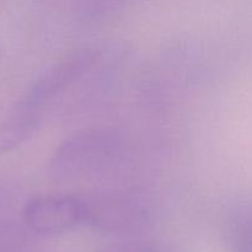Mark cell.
Masks as SVG:
<instances>
[{
    "mask_svg": "<svg viewBox=\"0 0 252 252\" xmlns=\"http://www.w3.org/2000/svg\"><path fill=\"white\" fill-rule=\"evenodd\" d=\"M128 155L123 133L110 127L88 128L62 140L47 164L49 179L58 184H80L111 174Z\"/></svg>",
    "mask_w": 252,
    "mask_h": 252,
    "instance_id": "1",
    "label": "cell"
},
{
    "mask_svg": "<svg viewBox=\"0 0 252 252\" xmlns=\"http://www.w3.org/2000/svg\"><path fill=\"white\" fill-rule=\"evenodd\" d=\"M105 56V49L98 44L73 49L42 70L14 108L43 118L47 108L65 101Z\"/></svg>",
    "mask_w": 252,
    "mask_h": 252,
    "instance_id": "2",
    "label": "cell"
},
{
    "mask_svg": "<svg viewBox=\"0 0 252 252\" xmlns=\"http://www.w3.org/2000/svg\"><path fill=\"white\" fill-rule=\"evenodd\" d=\"M88 225L107 233L128 234L147 228L154 218V204L139 189H110L84 197Z\"/></svg>",
    "mask_w": 252,
    "mask_h": 252,
    "instance_id": "3",
    "label": "cell"
},
{
    "mask_svg": "<svg viewBox=\"0 0 252 252\" xmlns=\"http://www.w3.org/2000/svg\"><path fill=\"white\" fill-rule=\"evenodd\" d=\"M24 225L39 235H56L88 225L84 197L74 194H42L25 203L21 211Z\"/></svg>",
    "mask_w": 252,
    "mask_h": 252,
    "instance_id": "4",
    "label": "cell"
},
{
    "mask_svg": "<svg viewBox=\"0 0 252 252\" xmlns=\"http://www.w3.org/2000/svg\"><path fill=\"white\" fill-rule=\"evenodd\" d=\"M83 26H97L115 17L128 0H37Z\"/></svg>",
    "mask_w": 252,
    "mask_h": 252,
    "instance_id": "5",
    "label": "cell"
},
{
    "mask_svg": "<svg viewBox=\"0 0 252 252\" xmlns=\"http://www.w3.org/2000/svg\"><path fill=\"white\" fill-rule=\"evenodd\" d=\"M41 122L42 118L14 108L0 125V155L11 152L26 142L38 129Z\"/></svg>",
    "mask_w": 252,
    "mask_h": 252,
    "instance_id": "6",
    "label": "cell"
},
{
    "mask_svg": "<svg viewBox=\"0 0 252 252\" xmlns=\"http://www.w3.org/2000/svg\"><path fill=\"white\" fill-rule=\"evenodd\" d=\"M98 252H175L165 245L152 241H122L105 246Z\"/></svg>",
    "mask_w": 252,
    "mask_h": 252,
    "instance_id": "7",
    "label": "cell"
},
{
    "mask_svg": "<svg viewBox=\"0 0 252 252\" xmlns=\"http://www.w3.org/2000/svg\"><path fill=\"white\" fill-rule=\"evenodd\" d=\"M6 199H10V193L7 192L6 187L0 182V204L6 201Z\"/></svg>",
    "mask_w": 252,
    "mask_h": 252,
    "instance_id": "8",
    "label": "cell"
}]
</instances>
